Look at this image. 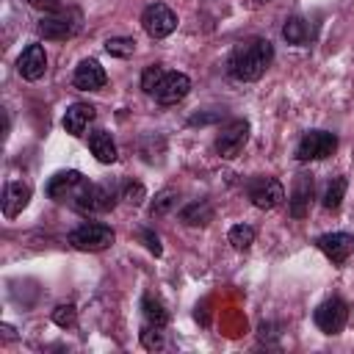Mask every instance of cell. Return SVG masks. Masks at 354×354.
I'll return each mask as SVG.
<instances>
[{"label":"cell","mask_w":354,"mask_h":354,"mask_svg":"<svg viewBox=\"0 0 354 354\" xmlns=\"http://www.w3.org/2000/svg\"><path fill=\"white\" fill-rule=\"evenodd\" d=\"M47 194L55 202H66L80 213H102V210H111L116 202V194L111 185L88 183L80 171H58L47 183Z\"/></svg>","instance_id":"cell-1"},{"label":"cell","mask_w":354,"mask_h":354,"mask_svg":"<svg viewBox=\"0 0 354 354\" xmlns=\"http://www.w3.org/2000/svg\"><path fill=\"white\" fill-rule=\"evenodd\" d=\"M271 58H274L271 41L268 39H252V41L235 47V53L227 61V72L241 83H252V80L263 77V72L268 69Z\"/></svg>","instance_id":"cell-2"},{"label":"cell","mask_w":354,"mask_h":354,"mask_svg":"<svg viewBox=\"0 0 354 354\" xmlns=\"http://www.w3.org/2000/svg\"><path fill=\"white\" fill-rule=\"evenodd\" d=\"M113 238H116L113 230L108 224H100V221H83L66 235L69 246L77 252H102L113 243Z\"/></svg>","instance_id":"cell-3"},{"label":"cell","mask_w":354,"mask_h":354,"mask_svg":"<svg viewBox=\"0 0 354 354\" xmlns=\"http://www.w3.org/2000/svg\"><path fill=\"white\" fill-rule=\"evenodd\" d=\"M337 149V136L326 130H307L296 147L299 160H324Z\"/></svg>","instance_id":"cell-4"},{"label":"cell","mask_w":354,"mask_h":354,"mask_svg":"<svg viewBox=\"0 0 354 354\" xmlns=\"http://www.w3.org/2000/svg\"><path fill=\"white\" fill-rule=\"evenodd\" d=\"M246 191H249L252 205L260 210H274L285 199V188L277 177H254V180H249Z\"/></svg>","instance_id":"cell-5"},{"label":"cell","mask_w":354,"mask_h":354,"mask_svg":"<svg viewBox=\"0 0 354 354\" xmlns=\"http://www.w3.org/2000/svg\"><path fill=\"white\" fill-rule=\"evenodd\" d=\"M141 25H144L147 36L163 39V36H169V33L177 28V14H174L169 6H163V3H152V6L144 8Z\"/></svg>","instance_id":"cell-6"},{"label":"cell","mask_w":354,"mask_h":354,"mask_svg":"<svg viewBox=\"0 0 354 354\" xmlns=\"http://www.w3.org/2000/svg\"><path fill=\"white\" fill-rule=\"evenodd\" d=\"M346 321H348V307H346V301L337 299V296L326 299V301L318 304V310H315V326H318L321 332H326V335H337V332L346 326Z\"/></svg>","instance_id":"cell-7"},{"label":"cell","mask_w":354,"mask_h":354,"mask_svg":"<svg viewBox=\"0 0 354 354\" xmlns=\"http://www.w3.org/2000/svg\"><path fill=\"white\" fill-rule=\"evenodd\" d=\"M246 138H249V122L246 119H235L227 127H221V133L216 136V152L230 160L243 149Z\"/></svg>","instance_id":"cell-8"},{"label":"cell","mask_w":354,"mask_h":354,"mask_svg":"<svg viewBox=\"0 0 354 354\" xmlns=\"http://www.w3.org/2000/svg\"><path fill=\"white\" fill-rule=\"evenodd\" d=\"M188 91H191L188 75H183V72H166L163 80H160V86L155 88V100L160 105H177L180 100L188 97Z\"/></svg>","instance_id":"cell-9"},{"label":"cell","mask_w":354,"mask_h":354,"mask_svg":"<svg viewBox=\"0 0 354 354\" xmlns=\"http://www.w3.org/2000/svg\"><path fill=\"white\" fill-rule=\"evenodd\" d=\"M315 243L335 266H343L354 252V235L348 232H329V235H321Z\"/></svg>","instance_id":"cell-10"},{"label":"cell","mask_w":354,"mask_h":354,"mask_svg":"<svg viewBox=\"0 0 354 354\" xmlns=\"http://www.w3.org/2000/svg\"><path fill=\"white\" fill-rule=\"evenodd\" d=\"M310 202H313V177L310 174H299L293 180L290 188V199H288V210L293 218H304L310 213Z\"/></svg>","instance_id":"cell-11"},{"label":"cell","mask_w":354,"mask_h":354,"mask_svg":"<svg viewBox=\"0 0 354 354\" xmlns=\"http://www.w3.org/2000/svg\"><path fill=\"white\" fill-rule=\"evenodd\" d=\"M39 30L44 39H72L77 33V22H72V17L66 11H53L50 17H44L39 22Z\"/></svg>","instance_id":"cell-12"},{"label":"cell","mask_w":354,"mask_h":354,"mask_svg":"<svg viewBox=\"0 0 354 354\" xmlns=\"http://www.w3.org/2000/svg\"><path fill=\"white\" fill-rule=\"evenodd\" d=\"M17 69L25 80H39L47 69V55H44V47L41 44H28L25 53L19 55L17 61Z\"/></svg>","instance_id":"cell-13"},{"label":"cell","mask_w":354,"mask_h":354,"mask_svg":"<svg viewBox=\"0 0 354 354\" xmlns=\"http://www.w3.org/2000/svg\"><path fill=\"white\" fill-rule=\"evenodd\" d=\"M75 86L77 88H83V91H97V88H102L105 86V69L100 66V61H94V58H86V61H80L77 66H75Z\"/></svg>","instance_id":"cell-14"},{"label":"cell","mask_w":354,"mask_h":354,"mask_svg":"<svg viewBox=\"0 0 354 354\" xmlns=\"http://www.w3.org/2000/svg\"><path fill=\"white\" fill-rule=\"evenodd\" d=\"M28 199H30V185L22 183V180H11V183L6 185V191H3V213H6L8 218L19 216V213L25 210Z\"/></svg>","instance_id":"cell-15"},{"label":"cell","mask_w":354,"mask_h":354,"mask_svg":"<svg viewBox=\"0 0 354 354\" xmlns=\"http://www.w3.org/2000/svg\"><path fill=\"white\" fill-rule=\"evenodd\" d=\"M91 119H94V108L86 105V102H75V105H69L66 113H64V130H66L69 136H83V130L88 127Z\"/></svg>","instance_id":"cell-16"},{"label":"cell","mask_w":354,"mask_h":354,"mask_svg":"<svg viewBox=\"0 0 354 354\" xmlns=\"http://www.w3.org/2000/svg\"><path fill=\"white\" fill-rule=\"evenodd\" d=\"M88 149L100 163H113L116 160V144H113L111 133H105V130L88 133Z\"/></svg>","instance_id":"cell-17"},{"label":"cell","mask_w":354,"mask_h":354,"mask_svg":"<svg viewBox=\"0 0 354 354\" xmlns=\"http://www.w3.org/2000/svg\"><path fill=\"white\" fill-rule=\"evenodd\" d=\"M282 36L288 39V44H307V41L313 39V28H310V22H307V19L293 17V19H288V22H285Z\"/></svg>","instance_id":"cell-18"},{"label":"cell","mask_w":354,"mask_h":354,"mask_svg":"<svg viewBox=\"0 0 354 354\" xmlns=\"http://www.w3.org/2000/svg\"><path fill=\"white\" fill-rule=\"evenodd\" d=\"M180 218H183V224H191V227L207 224V221L213 218V207H210L207 202H194V205H188V207L180 213Z\"/></svg>","instance_id":"cell-19"},{"label":"cell","mask_w":354,"mask_h":354,"mask_svg":"<svg viewBox=\"0 0 354 354\" xmlns=\"http://www.w3.org/2000/svg\"><path fill=\"white\" fill-rule=\"evenodd\" d=\"M343 194H346V177H335V180L326 185L324 207H326V210H337L340 202H343Z\"/></svg>","instance_id":"cell-20"},{"label":"cell","mask_w":354,"mask_h":354,"mask_svg":"<svg viewBox=\"0 0 354 354\" xmlns=\"http://www.w3.org/2000/svg\"><path fill=\"white\" fill-rule=\"evenodd\" d=\"M144 318H147V324H152V326H166L169 324V313L163 310V304L160 301H155V299H144Z\"/></svg>","instance_id":"cell-21"},{"label":"cell","mask_w":354,"mask_h":354,"mask_svg":"<svg viewBox=\"0 0 354 354\" xmlns=\"http://www.w3.org/2000/svg\"><path fill=\"white\" fill-rule=\"evenodd\" d=\"M141 346L149 348V351H160L166 346V335H163V326H152V324H144L141 329Z\"/></svg>","instance_id":"cell-22"},{"label":"cell","mask_w":354,"mask_h":354,"mask_svg":"<svg viewBox=\"0 0 354 354\" xmlns=\"http://www.w3.org/2000/svg\"><path fill=\"white\" fill-rule=\"evenodd\" d=\"M105 50H108V55L130 58V55L136 53V41H133V39H127V36H113V39H108V41H105Z\"/></svg>","instance_id":"cell-23"},{"label":"cell","mask_w":354,"mask_h":354,"mask_svg":"<svg viewBox=\"0 0 354 354\" xmlns=\"http://www.w3.org/2000/svg\"><path fill=\"white\" fill-rule=\"evenodd\" d=\"M227 241H230L235 249H249V246L254 243V230H252L249 224H235V227L230 230Z\"/></svg>","instance_id":"cell-24"},{"label":"cell","mask_w":354,"mask_h":354,"mask_svg":"<svg viewBox=\"0 0 354 354\" xmlns=\"http://www.w3.org/2000/svg\"><path fill=\"white\" fill-rule=\"evenodd\" d=\"M163 75H166V69H163L160 64H152V66H147V69H144V75H141V88H144L147 94H155V88L160 86Z\"/></svg>","instance_id":"cell-25"},{"label":"cell","mask_w":354,"mask_h":354,"mask_svg":"<svg viewBox=\"0 0 354 354\" xmlns=\"http://www.w3.org/2000/svg\"><path fill=\"white\" fill-rule=\"evenodd\" d=\"M174 202H177V194H174V191H160V194L155 196V202H152V216L169 213V210L174 207Z\"/></svg>","instance_id":"cell-26"},{"label":"cell","mask_w":354,"mask_h":354,"mask_svg":"<svg viewBox=\"0 0 354 354\" xmlns=\"http://www.w3.org/2000/svg\"><path fill=\"white\" fill-rule=\"evenodd\" d=\"M75 318H77L75 304H58V307L53 310V321H55L58 326H72V324H75Z\"/></svg>","instance_id":"cell-27"},{"label":"cell","mask_w":354,"mask_h":354,"mask_svg":"<svg viewBox=\"0 0 354 354\" xmlns=\"http://www.w3.org/2000/svg\"><path fill=\"white\" fill-rule=\"evenodd\" d=\"M122 199H127L130 205H141V199H144V185H141V183H127Z\"/></svg>","instance_id":"cell-28"},{"label":"cell","mask_w":354,"mask_h":354,"mask_svg":"<svg viewBox=\"0 0 354 354\" xmlns=\"http://www.w3.org/2000/svg\"><path fill=\"white\" fill-rule=\"evenodd\" d=\"M141 238H144V243H147V249H149L152 254H160V252H163V246H160V238H158V235H152L149 230H144V232H141Z\"/></svg>","instance_id":"cell-29"},{"label":"cell","mask_w":354,"mask_h":354,"mask_svg":"<svg viewBox=\"0 0 354 354\" xmlns=\"http://www.w3.org/2000/svg\"><path fill=\"white\" fill-rule=\"evenodd\" d=\"M33 6H39V8H50V11H61V3L58 0H30Z\"/></svg>","instance_id":"cell-30"},{"label":"cell","mask_w":354,"mask_h":354,"mask_svg":"<svg viewBox=\"0 0 354 354\" xmlns=\"http://www.w3.org/2000/svg\"><path fill=\"white\" fill-rule=\"evenodd\" d=\"M257 3H268V0H257Z\"/></svg>","instance_id":"cell-31"}]
</instances>
